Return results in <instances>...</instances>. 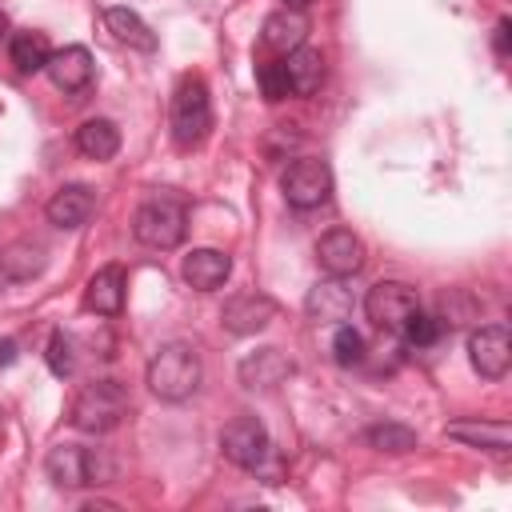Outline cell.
<instances>
[{
  "instance_id": "cell-1",
  "label": "cell",
  "mask_w": 512,
  "mask_h": 512,
  "mask_svg": "<svg viewBox=\"0 0 512 512\" xmlns=\"http://www.w3.org/2000/svg\"><path fill=\"white\" fill-rule=\"evenodd\" d=\"M220 452L236 468H248L256 476H268V484H280V456H276L272 436H268V428H264L260 416H252V412L232 416L220 428Z\"/></svg>"
},
{
  "instance_id": "cell-2",
  "label": "cell",
  "mask_w": 512,
  "mask_h": 512,
  "mask_svg": "<svg viewBox=\"0 0 512 512\" xmlns=\"http://www.w3.org/2000/svg\"><path fill=\"white\" fill-rule=\"evenodd\" d=\"M148 388H152V396H160L168 404L188 400L200 388V352L184 340L160 344L148 360Z\"/></svg>"
},
{
  "instance_id": "cell-3",
  "label": "cell",
  "mask_w": 512,
  "mask_h": 512,
  "mask_svg": "<svg viewBox=\"0 0 512 512\" xmlns=\"http://www.w3.org/2000/svg\"><path fill=\"white\" fill-rule=\"evenodd\" d=\"M188 232V208L176 192H156L148 196L136 216H132V236L144 244V248H156V252H168L184 240Z\"/></svg>"
},
{
  "instance_id": "cell-4",
  "label": "cell",
  "mask_w": 512,
  "mask_h": 512,
  "mask_svg": "<svg viewBox=\"0 0 512 512\" xmlns=\"http://www.w3.org/2000/svg\"><path fill=\"white\" fill-rule=\"evenodd\" d=\"M124 416H128V392L120 380H92L72 400V424L88 436L112 432Z\"/></svg>"
},
{
  "instance_id": "cell-5",
  "label": "cell",
  "mask_w": 512,
  "mask_h": 512,
  "mask_svg": "<svg viewBox=\"0 0 512 512\" xmlns=\"http://www.w3.org/2000/svg\"><path fill=\"white\" fill-rule=\"evenodd\" d=\"M212 128V100L200 76H184L172 92V140L180 148H196Z\"/></svg>"
},
{
  "instance_id": "cell-6",
  "label": "cell",
  "mask_w": 512,
  "mask_h": 512,
  "mask_svg": "<svg viewBox=\"0 0 512 512\" xmlns=\"http://www.w3.org/2000/svg\"><path fill=\"white\" fill-rule=\"evenodd\" d=\"M48 480L56 488H88V484H104V476L112 472V464L104 456H96L92 448L80 444H56L44 460Z\"/></svg>"
},
{
  "instance_id": "cell-7",
  "label": "cell",
  "mask_w": 512,
  "mask_h": 512,
  "mask_svg": "<svg viewBox=\"0 0 512 512\" xmlns=\"http://www.w3.org/2000/svg\"><path fill=\"white\" fill-rule=\"evenodd\" d=\"M280 188H284V200L292 208H300V212L320 208L328 200V192H332V168L324 160H316V156H300V160H292L284 168Z\"/></svg>"
},
{
  "instance_id": "cell-8",
  "label": "cell",
  "mask_w": 512,
  "mask_h": 512,
  "mask_svg": "<svg viewBox=\"0 0 512 512\" xmlns=\"http://www.w3.org/2000/svg\"><path fill=\"white\" fill-rule=\"evenodd\" d=\"M416 308H420L416 288H408V284H400V280H380V284H372L368 296H364V312H368V320H372L380 332H400L404 320H408Z\"/></svg>"
},
{
  "instance_id": "cell-9",
  "label": "cell",
  "mask_w": 512,
  "mask_h": 512,
  "mask_svg": "<svg viewBox=\"0 0 512 512\" xmlns=\"http://www.w3.org/2000/svg\"><path fill=\"white\" fill-rule=\"evenodd\" d=\"M468 360L484 380H500L512 364V336L504 324H484L468 336Z\"/></svg>"
},
{
  "instance_id": "cell-10",
  "label": "cell",
  "mask_w": 512,
  "mask_h": 512,
  "mask_svg": "<svg viewBox=\"0 0 512 512\" xmlns=\"http://www.w3.org/2000/svg\"><path fill=\"white\" fill-rule=\"evenodd\" d=\"M316 260L328 276H356L364 268V244L348 228H332L316 240Z\"/></svg>"
},
{
  "instance_id": "cell-11",
  "label": "cell",
  "mask_w": 512,
  "mask_h": 512,
  "mask_svg": "<svg viewBox=\"0 0 512 512\" xmlns=\"http://www.w3.org/2000/svg\"><path fill=\"white\" fill-rule=\"evenodd\" d=\"M352 308H356V300H352V288L344 284V276L320 280L304 300V312L312 324H344L352 316Z\"/></svg>"
},
{
  "instance_id": "cell-12",
  "label": "cell",
  "mask_w": 512,
  "mask_h": 512,
  "mask_svg": "<svg viewBox=\"0 0 512 512\" xmlns=\"http://www.w3.org/2000/svg\"><path fill=\"white\" fill-rule=\"evenodd\" d=\"M288 376H292V356L280 352L276 344L256 348V352H248V356L240 360V384H244V388L268 392V388H280Z\"/></svg>"
},
{
  "instance_id": "cell-13",
  "label": "cell",
  "mask_w": 512,
  "mask_h": 512,
  "mask_svg": "<svg viewBox=\"0 0 512 512\" xmlns=\"http://www.w3.org/2000/svg\"><path fill=\"white\" fill-rule=\"evenodd\" d=\"M276 316V300L264 296V292H244V296H232L220 312V324L232 332V336H252L260 328H268V320Z\"/></svg>"
},
{
  "instance_id": "cell-14",
  "label": "cell",
  "mask_w": 512,
  "mask_h": 512,
  "mask_svg": "<svg viewBox=\"0 0 512 512\" xmlns=\"http://www.w3.org/2000/svg\"><path fill=\"white\" fill-rule=\"evenodd\" d=\"M228 272H232V256L220 252V248H192L180 264L184 284L196 288V292H216L228 280Z\"/></svg>"
},
{
  "instance_id": "cell-15",
  "label": "cell",
  "mask_w": 512,
  "mask_h": 512,
  "mask_svg": "<svg viewBox=\"0 0 512 512\" xmlns=\"http://www.w3.org/2000/svg\"><path fill=\"white\" fill-rule=\"evenodd\" d=\"M44 72H48V80L60 92H80V88L92 84V52L84 44H68V48H60V52L48 56Z\"/></svg>"
},
{
  "instance_id": "cell-16",
  "label": "cell",
  "mask_w": 512,
  "mask_h": 512,
  "mask_svg": "<svg viewBox=\"0 0 512 512\" xmlns=\"http://www.w3.org/2000/svg\"><path fill=\"white\" fill-rule=\"evenodd\" d=\"M48 220L56 224V228H80V224H88V216L96 212V192L88 188V184H64V188H56L52 192V200H48Z\"/></svg>"
},
{
  "instance_id": "cell-17",
  "label": "cell",
  "mask_w": 512,
  "mask_h": 512,
  "mask_svg": "<svg viewBox=\"0 0 512 512\" xmlns=\"http://www.w3.org/2000/svg\"><path fill=\"white\" fill-rule=\"evenodd\" d=\"M124 288H128L124 268H120V264H104V268L88 280V288H84V308L96 312V316H120V308H124Z\"/></svg>"
},
{
  "instance_id": "cell-18",
  "label": "cell",
  "mask_w": 512,
  "mask_h": 512,
  "mask_svg": "<svg viewBox=\"0 0 512 512\" xmlns=\"http://www.w3.org/2000/svg\"><path fill=\"white\" fill-rule=\"evenodd\" d=\"M304 36H308V20H304V12H296V8L272 12V16L264 20V28H260V44H264L268 52H280V56H288L292 48H300Z\"/></svg>"
},
{
  "instance_id": "cell-19",
  "label": "cell",
  "mask_w": 512,
  "mask_h": 512,
  "mask_svg": "<svg viewBox=\"0 0 512 512\" xmlns=\"http://www.w3.org/2000/svg\"><path fill=\"white\" fill-rule=\"evenodd\" d=\"M284 68H288V84H292L296 96H312L324 84V56L316 48H304V44L292 48Z\"/></svg>"
},
{
  "instance_id": "cell-20",
  "label": "cell",
  "mask_w": 512,
  "mask_h": 512,
  "mask_svg": "<svg viewBox=\"0 0 512 512\" xmlns=\"http://www.w3.org/2000/svg\"><path fill=\"white\" fill-rule=\"evenodd\" d=\"M104 24H108V32H112L116 40H124V44H132V48H140V52H156V32H152L132 8H124V4L104 8Z\"/></svg>"
},
{
  "instance_id": "cell-21",
  "label": "cell",
  "mask_w": 512,
  "mask_h": 512,
  "mask_svg": "<svg viewBox=\"0 0 512 512\" xmlns=\"http://www.w3.org/2000/svg\"><path fill=\"white\" fill-rule=\"evenodd\" d=\"M76 148L88 156V160H112L120 152V128L112 120H84L76 128Z\"/></svg>"
},
{
  "instance_id": "cell-22",
  "label": "cell",
  "mask_w": 512,
  "mask_h": 512,
  "mask_svg": "<svg viewBox=\"0 0 512 512\" xmlns=\"http://www.w3.org/2000/svg\"><path fill=\"white\" fill-rule=\"evenodd\" d=\"M452 440H464L472 448H488V452H508V424H488V420H456L448 424Z\"/></svg>"
},
{
  "instance_id": "cell-23",
  "label": "cell",
  "mask_w": 512,
  "mask_h": 512,
  "mask_svg": "<svg viewBox=\"0 0 512 512\" xmlns=\"http://www.w3.org/2000/svg\"><path fill=\"white\" fill-rule=\"evenodd\" d=\"M44 268V248L36 240H16L0 252V272L8 280H32Z\"/></svg>"
},
{
  "instance_id": "cell-24",
  "label": "cell",
  "mask_w": 512,
  "mask_h": 512,
  "mask_svg": "<svg viewBox=\"0 0 512 512\" xmlns=\"http://www.w3.org/2000/svg\"><path fill=\"white\" fill-rule=\"evenodd\" d=\"M8 56H12V64H16L20 72H44L52 48H48V36H44V32H32V28H28V32H16V36H12Z\"/></svg>"
},
{
  "instance_id": "cell-25",
  "label": "cell",
  "mask_w": 512,
  "mask_h": 512,
  "mask_svg": "<svg viewBox=\"0 0 512 512\" xmlns=\"http://www.w3.org/2000/svg\"><path fill=\"white\" fill-rule=\"evenodd\" d=\"M368 444L380 452H412L416 448V432L408 424H372L368 428Z\"/></svg>"
},
{
  "instance_id": "cell-26",
  "label": "cell",
  "mask_w": 512,
  "mask_h": 512,
  "mask_svg": "<svg viewBox=\"0 0 512 512\" xmlns=\"http://www.w3.org/2000/svg\"><path fill=\"white\" fill-rule=\"evenodd\" d=\"M400 336H404V344H408V348H432V344L440 340V320L416 308V312H412V316L404 320Z\"/></svg>"
},
{
  "instance_id": "cell-27",
  "label": "cell",
  "mask_w": 512,
  "mask_h": 512,
  "mask_svg": "<svg viewBox=\"0 0 512 512\" xmlns=\"http://www.w3.org/2000/svg\"><path fill=\"white\" fill-rule=\"evenodd\" d=\"M256 84H260V96H264L268 104H276V100H284V96L292 92L284 60H268V64H260V68H256Z\"/></svg>"
},
{
  "instance_id": "cell-28",
  "label": "cell",
  "mask_w": 512,
  "mask_h": 512,
  "mask_svg": "<svg viewBox=\"0 0 512 512\" xmlns=\"http://www.w3.org/2000/svg\"><path fill=\"white\" fill-rule=\"evenodd\" d=\"M332 360L340 368H352L364 360V336L352 328V324H336V336H332Z\"/></svg>"
},
{
  "instance_id": "cell-29",
  "label": "cell",
  "mask_w": 512,
  "mask_h": 512,
  "mask_svg": "<svg viewBox=\"0 0 512 512\" xmlns=\"http://www.w3.org/2000/svg\"><path fill=\"white\" fill-rule=\"evenodd\" d=\"M48 368H52L56 376H72V368H76L72 336H64V332H52V336H48Z\"/></svg>"
},
{
  "instance_id": "cell-30",
  "label": "cell",
  "mask_w": 512,
  "mask_h": 512,
  "mask_svg": "<svg viewBox=\"0 0 512 512\" xmlns=\"http://www.w3.org/2000/svg\"><path fill=\"white\" fill-rule=\"evenodd\" d=\"M508 32H512V24L500 20V24H496V52H500V56H508Z\"/></svg>"
},
{
  "instance_id": "cell-31",
  "label": "cell",
  "mask_w": 512,
  "mask_h": 512,
  "mask_svg": "<svg viewBox=\"0 0 512 512\" xmlns=\"http://www.w3.org/2000/svg\"><path fill=\"white\" fill-rule=\"evenodd\" d=\"M0 364H16V340H0Z\"/></svg>"
},
{
  "instance_id": "cell-32",
  "label": "cell",
  "mask_w": 512,
  "mask_h": 512,
  "mask_svg": "<svg viewBox=\"0 0 512 512\" xmlns=\"http://www.w3.org/2000/svg\"><path fill=\"white\" fill-rule=\"evenodd\" d=\"M312 0H284V8H296V12H304Z\"/></svg>"
},
{
  "instance_id": "cell-33",
  "label": "cell",
  "mask_w": 512,
  "mask_h": 512,
  "mask_svg": "<svg viewBox=\"0 0 512 512\" xmlns=\"http://www.w3.org/2000/svg\"><path fill=\"white\" fill-rule=\"evenodd\" d=\"M4 32H8V16L0 12V40H4Z\"/></svg>"
}]
</instances>
